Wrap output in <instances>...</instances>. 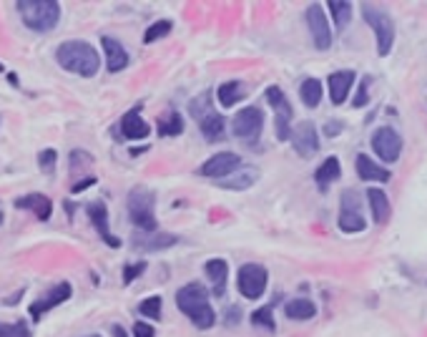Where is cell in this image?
<instances>
[{
	"mask_svg": "<svg viewBox=\"0 0 427 337\" xmlns=\"http://www.w3.org/2000/svg\"><path fill=\"white\" fill-rule=\"evenodd\" d=\"M56 60H58V66L63 71L83 76V79H93L101 68L99 51L85 40H63L56 48Z\"/></svg>",
	"mask_w": 427,
	"mask_h": 337,
	"instance_id": "1",
	"label": "cell"
},
{
	"mask_svg": "<svg viewBox=\"0 0 427 337\" xmlns=\"http://www.w3.org/2000/svg\"><path fill=\"white\" fill-rule=\"evenodd\" d=\"M362 18L367 23L372 31H375V38H377V54L380 56H387L392 51V43H394V23L385 10L375 6H365L362 8Z\"/></svg>",
	"mask_w": 427,
	"mask_h": 337,
	"instance_id": "5",
	"label": "cell"
},
{
	"mask_svg": "<svg viewBox=\"0 0 427 337\" xmlns=\"http://www.w3.org/2000/svg\"><path fill=\"white\" fill-rule=\"evenodd\" d=\"M181 131H184V116L178 111H169L158 119V133L161 136H178Z\"/></svg>",
	"mask_w": 427,
	"mask_h": 337,
	"instance_id": "30",
	"label": "cell"
},
{
	"mask_svg": "<svg viewBox=\"0 0 427 337\" xmlns=\"http://www.w3.org/2000/svg\"><path fill=\"white\" fill-rule=\"evenodd\" d=\"M327 8L332 10V15H335V26L340 28V31H344V28L349 26V20H352V3H342V0H329Z\"/></svg>",
	"mask_w": 427,
	"mask_h": 337,
	"instance_id": "31",
	"label": "cell"
},
{
	"mask_svg": "<svg viewBox=\"0 0 427 337\" xmlns=\"http://www.w3.org/2000/svg\"><path fill=\"white\" fill-rule=\"evenodd\" d=\"M307 28L309 33H312V40H315V46L319 48V51H329V46H332V31H329V20L327 15H324V8L322 6H309L307 8Z\"/></svg>",
	"mask_w": 427,
	"mask_h": 337,
	"instance_id": "12",
	"label": "cell"
},
{
	"mask_svg": "<svg viewBox=\"0 0 427 337\" xmlns=\"http://www.w3.org/2000/svg\"><path fill=\"white\" fill-rule=\"evenodd\" d=\"M239 169H242V156L234 151H221V154H214L209 161H204L199 174L221 181V179H229L231 174H237Z\"/></svg>",
	"mask_w": 427,
	"mask_h": 337,
	"instance_id": "10",
	"label": "cell"
},
{
	"mask_svg": "<svg viewBox=\"0 0 427 337\" xmlns=\"http://www.w3.org/2000/svg\"><path fill=\"white\" fill-rule=\"evenodd\" d=\"M340 176H342V166H340V159H335V156L324 159L322 164H319V169L315 172V181H317V186H319V192H327L329 184L337 181Z\"/></svg>",
	"mask_w": 427,
	"mask_h": 337,
	"instance_id": "21",
	"label": "cell"
},
{
	"mask_svg": "<svg viewBox=\"0 0 427 337\" xmlns=\"http://www.w3.org/2000/svg\"><path fill=\"white\" fill-rule=\"evenodd\" d=\"M13 204H15V209L33 212L40 222H48L53 214V202L46 197V194H38V192H31V194H26V197H18Z\"/></svg>",
	"mask_w": 427,
	"mask_h": 337,
	"instance_id": "15",
	"label": "cell"
},
{
	"mask_svg": "<svg viewBox=\"0 0 427 337\" xmlns=\"http://www.w3.org/2000/svg\"><path fill=\"white\" fill-rule=\"evenodd\" d=\"M267 284H269V272L262 265H242L237 274V287L242 292V297L246 299H259L267 292Z\"/></svg>",
	"mask_w": 427,
	"mask_h": 337,
	"instance_id": "6",
	"label": "cell"
},
{
	"mask_svg": "<svg viewBox=\"0 0 427 337\" xmlns=\"http://www.w3.org/2000/svg\"><path fill=\"white\" fill-rule=\"evenodd\" d=\"M176 307L184 312L186 318L194 322V327H199V330H209L217 322V315H214V307L209 304L206 290L199 282L184 284L176 292Z\"/></svg>",
	"mask_w": 427,
	"mask_h": 337,
	"instance_id": "2",
	"label": "cell"
},
{
	"mask_svg": "<svg viewBox=\"0 0 427 337\" xmlns=\"http://www.w3.org/2000/svg\"><path fill=\"white\" fill-rule=\"evenodd\" d=\"M138 312L144 315V318H149V320H161V297L158 295H153V297H146V299H141V304H138Z\"/></svg>",
	"mask_w": 427,
	"mask_h": 337,
	"instance_id": "34",
	"label": "cell"
},
{
	"mask_svg": "<svg viewBox=\"0 0 427 337\" xmlns=\"http://www.w3.org/2000/svg\"><path fill=\"white\" fill-rule=\"evenodd\" d=\"M15 8H18L26 28H31L35 33H48L60 20V3H56V0H18Z\"/></svg>",
	"mask_w": 427,
	"mask_h": 337,
	"instance_id": "3",
	"label": "cell"
},
{
	"mask_svg": "<svg viewBox=\"0 0 427 337\" xmlns=\"http://www.w3.org/2000/svg\"><path fill=\"white\" fill-rule=\"evenodd\" d=\"M204 272L209 282L214 284V295H224V287H226V277H229V267L224 259H209L204 265Z\"/></svg>",
	"mask_w": 427,
	"mask_h": 337,
	"instance_id": "23",
	"label": "cell"
},
{
	"mask_svg": "<svg viewBox=\"0 0 427 337\" xmlns=\"http://www.w3.org/2000/svg\"><path fill=\"white\" fill-rule=\"evenodd\" d=\"M0 337H33V332L26 320H18V322H0Z\"/></svg>",
	"mask_w": 427,
	"mask_h": 337,
	"instance_id": "33",
	"label": "cell"
},
{
	"mask_svg": "<svg viewBox=\"0 0 427 337\" xmlns=\"http://www.w3.org/2000/svg\"><path fill=\"white\" fill-rule=\"evenodd\" d=\"M171 28H174V23L171 20H156L153 26H149V31L144 33V43H153V40L164 38V35L171 33Z\"/></svg>",
	"mask_w": 427,
	"mask_h": 337,
	"instance_id": "35",
	"label": "cell"
},
{
	"mask_svg": "<svg viewBox=\"0 0 427 337\" xmlns=\"http://www.w3.org/2000/svg\"><path fill=\"white\" fill-rule=\"evenodd\" d=\"M71 295H73V287L68 282H58L56 287H51V290L43 295V297H38V299H33L31 302V307H28V312H31V318H33V322H38L46 312H51L53 307H58V304H63V302H68L71 299Z\"/></svg>",
	"mask_w": 427,
	"mask_h": 337,
	"instance_id": "11",
	"label": "cell"
},
{
	"mask_svg": "<svg viewBox=\"0 0 427 337\" xmlns=\"http://www.w3.org/2000/svg\"><path fill=\"white\" fill-rule=\"evenodd\" d=\"M56 161H58V151H56V149H43V151H38L40 172H53Z\"/></svg>",
	"mask_w": 427,
	"mask_h": 337,
	"instance_id": "37",
	"label": "cell"
},
{
	"mask_svg": "<svg viewBox=\"0 0 427 337\" xmlns=\"http://www.w3.org/2000/svg\"><path fill=\"white\" fill-rule=\"evenodd\" d=\"M153 204H156V197H153V192H149V189H133V192L128 194V199H126L128 219L133 222V227H138V229L146 231V234L158 231Z\"/></svg>",
	"mask_w": 427,
	"mask_h": 337,
	"instance_id": "4",
	"label": "cell"
},
{
	"mask_svg": "<svg viewBox=\"0 0 427 337\" xmlns=\"http://www.w3.org/2000/svg\"><path fill=\"white\" fill-rule=\"evenodd\" d=\"M93 184H96V176H88V179H83V181H78V184H73L71 192L73 194H81L83 189H88V186H93Z\"/></svg>",
	"mask_w": 427,
	"mask_h": 337,
	"instance_id": "42",
	"label": "cell"
},
{
	"mask_svg": "<svg viewBox=\"0 0 427 337\" xmlns=\"http://www.w3.org/2000/svg\"><path fill=\"white\" fill-rule=\"evenodd\" d=\"M217 96H219V104H221L224 108H231V106H237L239 101L246 96V86H244L242 81H226V83H221V86L217 88Z\"/></svg>",
	"mask_w": 427,
	"mask_h": 337,
	"instance_id": "22",
	"label": "cell"
},
{
	"mask_svg": "<svg viewBox=\"0 0 427 337\" xmlns=\"http://www.w3.org/2000/svg\"><path fill=\"white\" fill-rule=\"evenodd\" d=\"M292 146H294V151L304 159L309 156H315L319 151V136H317V126L312 121H304L299 124L296 129H292Z\"/></svg>",
	"mask_w": 427,
	"mask_h": 337,
	"instance_id": "13",
	"label": "cell"
},
{
	"mask_svg": "<svg viewBox=\"0 0 427 337\" xmlns=\"http://www.w3.org/2000/svg\"><path fill=\"white\" fill-rule=\"evenodd\" d=\"M367 88H369V83L367 81H362V86H360V93L355 96V101H352V106L355 108H362L365 104L369 101V93H367Z\"/></svg>",
	"mask_w": 427,
	"mask_h": 337,
	"instance_id": "39",
	"label": "cell"
},
{
	"mask_svg": "<svg viewBox=\"0 0 427 337\" xmlns=\"http://www.w3.org/2000/svg\"><path fill=\"white\" fill-rule=\"evenodd\" d=\"M342 129H344L342 121H327V124H324V133H327V136H337Z\"/></svg>",
	"mask_w": 427,
	"mask_h": 337,
	"instance_id": "41",
	"label": "cell"
},
{
	"mask_svg": "<svg viewBox=\"0 0 427 337\" xmlns=\"http://www.w3.org/2000/svg\"><path fill=\"white\" fill-rule=\"evenodd\" d=\"M189 111H191V116H194V119H199V121H204L209 113H214V111H211V96H209V93H201V96H196V99L191 101Z\"/></svg>",
	"mask_w": 427,
	"mask_h": 337,
	"instance_id": "32",
	"label": "cell"
},
{
	"mask_svg": "<svg viewBox=\"0 0 427 337\" xmlns=\"http://www.w3.org/2000/svg\"><path fill=\"white\" fill-rule=\"evenodd\" d=\"M141 108H131V111L124 113V119H121L119 124V131L124 139H131V141H138V139H146L149 133H151V126L146 124L144 119H141Z\"/></svg>",
	"mask_w": 427,
	"mask_h": 337,
	"instance_id": "17",
	"label": "cell"
},
{
	"mask_svg": "<svg viewBox=\"0 0 427 337\" xmlns=\"http://www.w3.org/2000/svg\"><path fill=\"white\" fill-rule=\"evenodd\" d=\"M322 83L317 79H304L302 86H299V96H302V104L309 108H317L319 101H322Z\"/></svg>",
	"mask_w": 427,
	"mask_h": 337,
	"instance_id": "27",
	"label": "cell"
},
{
	"mask_svg": "<svg viewBox=\"0 0 427 337\" xmlns=\"http://www.w3.org/2000/svg\"><path fill=\"white\" fill-rule=\"evenodd\" d=\"M153 335H156V330H153L151 324H146V322L133 324V337H153Z\"/></svg>",
	"mask_w": 427,
	"mask_h": 337,
	"instance_id": "40",
	"label": "cell"
},
{
	"mask_svg": "<svg viewBox=\"0 0 427 337\" xmlns=\"http://www.w3.org/2000/svg\"><path fill=\"white\" fill-rule=\"evenodd\" d=\"M146 272V262H136V265H126L124 270V284H131L136 277H141Z\"/></svg>",
	"mask_w": 427,
	"mask_h": 337,
	"instance_id": "38",
	"label": "cell"
},
{
	"mask_svg": "<svg viewBox=\"0 0 427 337\" xmlns=\"http://www.w3.org/2000/svg\"><path fill=\"white\" fill-rule=\"evenodd\" d=\"M372 151L385 164H394L402 154V136L394 129H390V126H382V129L375 131V136H372Z\"/></svg>",
	"mask_w": 427,
	"mask_h": 337,
	"instance_id": "9",
	"label": "cell"
},
{
	"mask_svg": "<svg viewBox=\"0 0 427 337\" xmlns=\"http://www.w3.org/2000/svg\"><path fill=\"white\" fill-rule=\"evenodd\" d=\"M355 169H357V176L365 179V181H390L387 169L382 164H377V161H372L369 156H365V154L357 156Z\"/></svg>",
	"mask_w": 427,
	"mask_h": 337,
	"instance_id": "19",
	"label": "cell"
},
{
	"mask_svg": "<svg viewBox=\"0 0 427 337\" xmlns=\"http://www.w3.org/2000/svg\"><path fill=\"white\" fill-rule=\"evenodd\" d=\"M264 96H267V104H269V106L276 111V139H279V141L292 139L290 121H292V113H294V111H292L290 101H287L284 91L279 86H269Z\"/></svg>",
	"mask_w": 427,
	"mask_h": 337,
	"instance_id": "8",
	"label": "cell"
},
{
	"mask_svg": "<svg viewBox=\"0 0 427 337\" xmlns=\"http://www.w3.org/2000/svg\"><path fill=\"white\" fill-rule=\"evenodd\" d=\"M256 179H259V172L251 169V166H246V169H239L237 174H231L229 179H221L219 184H221L224 189H229V192H244V189H249V186L254 184Z\"/></svg>",
	"mask_w": 427,
	"mask_h": 337,
	"instance_id": "24",
	"label": "cell"
},
{
	"mask_svg": "<svg viewBox=\"0 0 427 337\" xmlns=\"http://www.w3.org/2000/svg\"><path fill=\"white\" fill-rule=\"evenodd\" d=\"M0 222H3V212H0Z\"/></svg>",
	"mask_w": 427,
	"mask_h": 337,
	"instance_id": "44",
	"label": "cell"
},
{
	"mask_svg": "<svg viewBox=\"0 0 427 337\" xmlns=\"http://www.w3.org/2000/svg\"><path fill=\"white\" fill-rule=\"evenodd\" d=\"M224 116H219L217 111L209 113L204 121H199V129H201V136H204L206 141H217L224 136Z\"/></svg>",
	"mask_w": 427,
	"mask_h": 337,
	"instance_id": "28",
	"label": "cell"
},
{
	"mask_svg": "<svg viewBox=\"0 0 427 337\" xmlns=\"http://www.w3.org/2000/svg\"><path fill=\"white\" fill-rule=\"evenodd\" d=\"M284 315L290 320H312L317 315V304L312 299L296 297L284 304Z\"/></svg>",
	"mask_w": 427,
	"mask_h": 337,
	"instance_id": "26",
	"label": "cell"
},
{
	"mask_svg": "<svg viewBox=\"0 0 427 337\" xmlns=\"http://www.w3.org/2000/svg\"><path fill=\"white\" fill-rule=\"evenodd\" d=\"M101 46H103V54H106V68L111 73H121L128 66V51L124 48L121 40L111 38V35H103Z\"/></svg>",
	"mask_w": 427,
	"mask_h": 337,
	"instance_id": "16",
	"label": "cell"
},
{
	"mask_svg": "<svg viewBox=\"0 0 427 337\" xmlns=\"http://www.w3.org/2000/svg\"><path fill=\"white\" fill-rule=\"evenodd\" d=\"M88 337H101V335H88Z\"/></svg>",
	"mask_w": 427,
	"mask_h": 337,
	"instance_id": "45",
	"label": "cell"
},
{
	"mask_svg": "<svg viewBox=\"0 0 427 337\" xmlns=\"http://www.w3.org/2000/svg\"><path fill=\"white\" fill-rule=\"evenodd\" d=\"M352 83H355V71H337L329 73L327 86H329V99L335 106H342L347 101L349 91H352Z\"/></svg>",
	"mask_w": 427,
	"mask_h": 337,
	"instance_id": "18",
	"label": "cell"
},
{
	"mask_svg": "<svg viewBox=\"0 0 427 337\" xmlns=\"http://www.w3.org/2000/svg\"><path fill=\"white\" fill-rule=\"evenodd\" d=\"M176 242H178V237L166 234V231H151V234H146L144 231V237L133 239V245L141 247V249H146V252H161V249H166V247H174Z\"/></svg>",
	"mask_w": 427,
	"mask_h": 337,
	"instance_id": "20",
	"label": "cell"
},
{
	"mask_svg": "<svg viewBox=\"0 0 427 337\" xmlns=\"http://www.w3.org/2000/svg\"><path fill=\"white\" fill-rule=\"evenodd\" d=\"M337 224H340L342 231H347V234H357V231H365L367 222H365V217L357 209H342Z\"/></svg>",
	"mask_w": 427,
	"mask_h": 337,
	"instance_id": "29",
	"label": "cell"
},
{
	"mask_svg": "<svg viewBox=\"0 0 427 337\" xmlns=\"http://www.w3.org/2000/svg\"><path fill=\"white\" fill-rule=\"evenodd\" d=\"M262 129H264V113L256 106L242 108V111L234 116V121H231V131H234V136L246 141V144H254V141L259 139Z\"/></svg>",
	"mask_w": 427,
	"mask_h": 337,
	"instance_id": "7",
	"label": "cell"
},
{
	"mask_svg": "<svg viewBox=\"0 0 427 337\" xmlns=\"http://www.w3.org/2000/svg\"><path fill=\"white\" fill-rule=\"evenodd\" d=\"M251 324L254 327H267V330H276L274 324V315H271V307H259V310L251 312Z\"/></svg>",
	"mask_w": 427,
	"mask_h": 337,
	"instance_id": "36",
	"label": "cell"
},
{
	"mask_svg": "<svg viewBox=\"0 0 427 337\" xmlns=\"http://www.w3.org/2000/svg\"><path fill=\"white\" fill-rule=\"evenodd\" d=\"M111 335H113V337H128V332H126L124 327H121V324H113V327H111Z\"/></svg>",
	"mask_w": 427,
	"mask_h": 337,
	"instance_id": "43",
	"label": "cell"
},
{
	"mask_svg": "<svg viewBox=\"0 0 427 337\" xmlns=\"http://www.w3.org/2000/svg\"><path fill=\"white\" fill-rule=\"evenodd\" d=\"M367 202L369 209H372V217H375L377 224H385L390 219V199L382 189H367Z\"/></svg>",
	"mask_w": 427,
	"mask_h": 337,
	"instance_id": "25",
	"label": "cell"
},
{
	"mask_svg": "<svg viewBox=\"0 0 427 337\" xmlns=\"http://www.w3.org/2000/svg\"><path fill=\"white\" fill-rule=\"evenodd\" d=\"M88 219L93 222V227H96V231L101 234V239H103L108 247H121V239L113 237L111 234V227H108V209H106L103 202H91L88 204Z\"/></svg>",
	"mask_w": 427,
	"mask_h": 337,
	"instance_id": "14",
	"label": "cell"
}]
</instances>
